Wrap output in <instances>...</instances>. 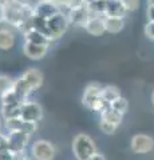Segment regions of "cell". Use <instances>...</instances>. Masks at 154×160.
<instances>
[{
    "instance_id": "11",
    "label": "cell",
    "mask_w": 154,
    "mask_h": 160,
    "mask_svg": "<svg viewBox=\"0 0 154 160\" xmlns=\"http://www.w3.org/2000/svg\"><path fill=\"white\" fill-rule=\"evenodd\" d=\"M61 12V7L54 2V0H48V2H39L35 4L34 8V16H39L42 19H48Z\"/></svg>"
},
{
    "instance_id": "17",
    "label": "cell",
    "mask_w": 154,
    "mask_h": 160,
    "mask_svg": "<svg viewBox=\"0 0 154 160\" xmlns=\"http://www.w3.org/2000/svg\"><path fill=\"white\" fill-rule=\"evenodd\" d=\"M105 23H106V32L109 33H118L125 27L123 18H118V16H106Z\"/></svg>"
},
{
    "instance_id": "2",
    "label": "cell",
    "mask_w": 154,
    "mask_h": 160,
    "mask_svg": "<svg viewBox=\"0 0 154 160\" xmlns=\"http://www.w3.org/2000/svg\"><path fill=\"white\" fill-rule=\"evenodd\" d=\"M102 86L98 83H91L84 88L83 96H82V103L87 109L94 112H102L109 104L105 99L102 98Z\"/></svg>"
},
{
    "instance_id": "15",
    "label": "cell",
    "mask_w": 154,
    "mask_h": 160,
    "mask_svg": "<svg viewBox=\"0 0 154 160\" xmlns=\"http://www.w3.org/2000/svg\"><path fill=\"white\" fill-rule=\"evenodd\" d=\"M24 40L29 43H35V44H43V46H50L51 44V40L44 33H42L40 31H38L35 28L29 29L28 32L24 33Z\"/></svg>"
},
{
    "instance_id": "21",
    "label": "cell",
    "mask_w": 154,
    "mask_h": 160,
    "mask_svg": "<svg viewBox=\"0 0 154 160\" xmlns=\"http://www.w3.org/2000/svg\"><path fill=\"white\" fill-rule=\"evenodd\" d=\"M13 87H15V80H12L7 75H0V96L13 89Z\"/></svg>"
},
{
    "instance_id": "23",
    "label": "cell",
    "mask_w": 154,
    "mask_h": 160,
    "mask_svg": "<svg viewBox=\"0 0 154 160\" xmlns=\"http://www.w3.org/2000/svg\"><path fill=\"white\" fill-rule=\"evenodd\" d=\"M2 99V104H13V103H23V100L19 98V95L16 93L15 89H11L7 93H4L0 96Z\"/></svg>"
},
{
    "instance_id": "5",
    "label": "cell",
    "mask_w": 154,
    "mask_h": 160,
    "mask_svg": "<svg viewBox=\"0 0 154 160\" xmlns=\"http://www.w3.org/2000/svg\"><path fill=\"white\" fill-rule=\"evenodd\" d=\"M56 149L54 144L48 140L39 139L35 140L31 146V156L34 160H54Z\"/></svg>"
},
{
    "instance_id": "35",
    "label": "cell",
    "mask_w": 154,
    "mask_h": 160,
    "mask_svg": "<svg viewBox=\"0 0 154 160\" xmlns=\"http://www.w3.org/2000/svg\"><path fill=\"white\" fill-rule=\"evenodd\" d=\"M2 127H3V124H2V120H0V132H2Z\"/></svg>"
},
{
    "instance_id": "1",
    "label": "cell",
    "mask_w": 154,
    "mask_h": 160,
    "mask_svg": "<svg viewBox=\"0 0 154 160\" xmlns=\"http://www.w3.org/2000/svg\"><path fill=\"white\" fill-rule=\"evenodd\" d=\"M43 84V75L36 68H29L24 72L18 80H15L13 89L16 91L23 102L28 100V96L34 91H36Z\"/></svg>"
},
{
    "instance_id": "32",
    "label": "cell",
    "mask_w": 154,
    "mask_h": 160,
    "mask_svg": "<svg viewBox=\"0 0 154 160\" xmlns=\"http://www.w3.org/2000/svg\"><path fill=\"white\" fill-rule=\"evenodd\" d=\"M147 4L149 7H154V0H147Z\"/></svg>"
},
{
    "instance_id": "3",
    "label": "cell",
    "mask_w": 154,
    "mask_h": 160,
    "mask_svg": "<svg viewBox=\"0 0 154 160\" xmlns=\"http://www.w3.org/2000/svg\"><path fill=\"white\" fill-rule=\"evenodd\" d=\"M72 152L77 160H88L97 151L95 142L86 133H78L72 140Z\"/></svg>"
},
{
    "instance_id": "31",
    "label": "cell",
    "mask_w": 154,
    "mask_h": 160,
    "mask_svg": "<svg viewBox=\"0 0 154 160\" xmlns=\"http://www.w3.org/2000/svg\"><path fill=\"white\" fill-rule=\"evenodd\" d=\"M4 15H6V8L0 4V23H4Z\"/></svg>"
},
{
    "instance_id": "25",
    "label": "cell",
    "mask_w": 154,
    "mask_h": 160,
    "mask_svg": "<svg viewBox=\"0 0 154 160\" xmlns=\"http://www.w3.org/2000/svg\"><path fill=\"white\" fill-rule=\"evenodd\" d=\"M121 3L123 4V7H125L129 12L135 11L138 6H140V0H121Z\"/></svg>"
},
{
    "instance_id": "20",
    "label": "cell",
    "mask_w": 154,
    "mask_h": 160,
    "mask_svg": "<svg viewBox=\"0 0 154 160\" xmlns=\"http://www.w3.org/2000/svg\"><path fill=\"white\" fill-rule=\"evenodd\" d=\"M119 96H122L121 91H119V88H117L115 86H106L102 88V98L105 99L109 104L114 102L115 99H118Z\"/></svg>"
},
{
    "instance_id": "26",
    "label": "cell",
    "mask_w": 154,
    "mask_h": 160,
    "mask_svg": "<svg viewBox=\"0 0 154 160\" xmlns=\"http://www.w3.org/2000/svg\"><path fill=\"white\" fill-rule=\"evenodd\" d=\"M9 149V142H8V133L0 132V152H4Z\"/></svg>"
},
{
    "instance_id": "8",
    "label": "cell",
    "mask_w": 154,
    "mask_h": 160,
    "mask_svg": "<svg viewBox=\"0 0 154 160\" xmlns=\"http://www.w3.org/2000/svg\"><path fill=\"white\" fill-rule=\"evenodd\" d=\"M20 118L31 123H39L43 119V108L39 103L26 100L22 104V112Z\"/></svg>"
},
{
    "instance_id": "24",
    "label": "cell",
    "mask_w": 154,
    "mask_h": 160,
    "mask_svg": "<svg viewBox=\"0 0 154 160\" xmlns=\"http://www.w3.org/2000/svg\"><path fill=\"white\" fill-rule=\"evenodd\" d=\"M118 127L119 126H117V124H114V123L107 122V120H103V119L99 120V129H101L103 133H106V135H113L114 132L117 131Z\"/></svg>"
},
{
    "instance_id": "34",
    "label": "cell",
    "mask_w": 154,
    "mask_h": 160,
    "mask_svg": "<svg viewBox=\"0 0 154 160\" xmlns=\"http://www.w3.org/2000/svg\"><path fill=\"white\" fill-rule=\"evenodd\" d=\"M36 3H39V2H48V0H35Z\"/></svg>"
},
{
    "instance_id": "29",
    "label": "cell",
    "mask_w": 154,
    "mask_h": 160,
    "mask_svg": "<svg viewBox=\"0 0 154 160\" xmlns=\"http://www.w3.org/2000/svg\"><path fill=\"white\" fill-rule=\"evenodd\" d=\"M16 0H0V4L6 8V7H8V6H11V4H13Z\"/></svg>"
},
{
    "instance_id": "6",
    "label": "cell",
    "mask_w": 154,
    "mask_h": 160,
    "mask_svg": "<svg viewBox=\"0 0 154 160\" xmlns=\"http://www.w3.org/2000/svg\"><path fill=\"white\" fill-rule=\"evenodd\" d=\"M130 148L134 153H138V155L149 153L154 149V140L149 135L137 133L130 140Z\"/></svg>"
},
{
    "instance_id": "13",
    "label": "cell",
    "mask_w": 154,
    "mask_h": 160,
    "mask_svg": "<svg viewBox=\"0 0 154 160\" xmlns=\"http://www.w3.org/2000/svg\"><path fill=\"white\" fill-rule=\"evenodd\" d=\"M47 51H48V46L24 42L23 52H24V55H26L28 59H31V60H40L42 58L46 56Z\"/></svg>"
},
{
    "instance_id": "28",
    "label": "cell",
    "mask_w": 154,
    "mask_h": 160,
    "mask_svg": "<svg viewBox=\"0 0 154 160\" xmlns=\"http://www.w3.org/2000/svg\"><path fill=\"white\" fill-rule=\"evenodd\" d=\"M88 160H106V158L103 156L102 153H99V152H95V153H94L93 156H91L90 159H88Z\"/></svg>"
},
{
    "instance_id": "14",
    "label": "cell",
    "mask_w": 154,
    "mask_h": 160,
    "mask_svg": "<svg viewBox=\"0 0 154 160\" xmlns=\"http://www.w3.org/2000/svg\"><path fill=\"white\" fill-rule=\"evenodd\" d=\"M127 13H129V11L123 7L121 0H106L105 16H118V18L125 19Z\"/></svg>"
},
{
    "instance_id": "9",
    "label": "cell",
    "mask_w": 154,
    "mask_h": 160,
    "mask_svg": "<svg viewBox=\"0 0 154 160\" xmlns=\"http://www.w3.org/2000/svg\"><path fill=\"white\" fill-rule=\"evenodd\" d=\"M105 18L106 16H103V15L90 12V18H88L86 24L83 26V28L86 29L87 33L93 35V36H102V35L106 32Z\"/></svg>"
},
{
    "instance_id": "36",
    "label": "cell",
    "mask_w": 154,
    "mask_h": 160,
    "mask_svg": "<svg viewBox=\"0 0 154 160\" xmlns=\"http://www.w3.org/2000/svg\"><path fill=\"white\" fill-rule=\"evenodd\" d=\"M20 160H31V159H28V158H23V159H20Z\"/></svg>"
},
{
    "instance_id": "33",
    "label": "cell",
    "mask_w": 154,
    "mask_h": 160,
    "mask_svg": "<svg viewBox=\"0 0 154 160\" xmlns=\"http://www.w3.org/2000/svg\"><path fill=\"white\" fill-rule=\"evenodd\" d=\"M151 102H153V106H154V91H153V93H151Z\"/></svg>"
},
{
    "instance_id": "19",
    "label": "cell",
    "mask_w": 154,
    "mask_h": 160,
    "mask_svg": "<svg viewBox=\"0 0 154 160\" xmlns=\"http://www.w3.org/2000/svg\"><path fill=\"white\" fill-rule=\"evenodd\" d=\"M101 119L107 120V122L114 123V124H117V126H119V124L122 123L123 115H122L121 112L115 111L114 108H111L110 106H109V107H106V108L101 112Z\"/></svg>"
},
{
    "instance_id": "4",
    "label": "cell",
    "mask_w": 154,
    "mask_h": 160,
    "mask_svg": "<svg viewBox=\"0 0 154 160\" xmlns=\"http://www.w3.org/2000/svg\"><path fill=\"white\" fill-rule=\"evenodd\" d=\"M70 22L63 12H58L54 16L46 19V36L51 40H58L67 31Z\"/></svg>"
},
{
    "instance_id": "22",
    "label": "cell",
    "mask_w": 154,
    "mask_h": 160,
    "mask_svg": "<svg viewBox=\"0 0 154 160\" xmlns=\"http://www.w3.org/2000/svg\"><path fill=\"white\" fill-rule=\"evenodd\" d=\"M110 107L114 108L115 111L121 112L122 115H125L127 112V109H129V102L123 96H119L118 99H115L114 102L110 103Z\"/></svg>"
},
{
    "instance_id": "18",
    "label": "cell",
    "mask_w": 154,
    "mask_h": 160,
    "mask_svg": "<svg viewBox=\"0 0 154 160\" xmlns=\"http://www.w3.org/2000/svg\"><path fill=\"white\" fill-rule=\"evenodd\" d=\"M22 104L23 103H13V104H2V116L4 120L7 119H12V118H18L20 116L22 112Z\"/></svg>"
},
{
    "instance_id": "7",
    "label": "cell",
    "mask_w": 154,
    "mask_h": 160,
    "mask_svg": "<svg viewBox=\"0 0 154 160\" xmlns=\"http://www.w3.org/2000/svg\"><path fill=\"white\" fill-rule=\"evenodd\" d=\"M4 127H6L7 132H19V131H24L29 135H34L35 131L38 129V123H31L27 120L22 119L20 116L18 118H12V119H7L4 120Z\"/></svg>"
},
{
    "instance_id": "30",
    "label": "cell",
    "mask_w": 154,
    "mask_h": 160,
    "mask_svg": "<svg viewBox=\"0 0 154 160\" xmlns=\"http://www.w3.org/2000/svg\"><path fill=\"white\" fill-rule=\"evenodd\" d=\"M147 18H149V20H154V7L147 8Z\"/></svg>"
},
{
    "instance_id": "16",
    "label": "cell",
    "mask_w": 154,
    "mask_h": 160,
    "mask_svg": "<svg viewBox=\"0 0 154 160\" xmlns=\"http://www.w3.org/2000/svg\"><path fill=\"white\" fill-rule=\"evenodd\" d=\"M15 35L12 31L7 28H0V49L2 51H9L15 46Z\"/></svg>"
},
{
    "instance_id": "10",
    "label": "cell",
    "mask_w": 154,
    "mask_h": 160,
    "mask_svg": "<svg viewBox=\"0 0 154 160\" xmlns=\"http://www.w3.org/2000/svg\"><path fill=\"white\" fill-rule=\"evenodd\" d=\"M32 135H29L24 131L19 132H8V142H9V151L12 152H23L26 151L28 142Z\"/></svg>"
},
{
    "instance_id": "27",
    "label": "cell",
    "mask_w": 154,
    "mask_h": 160,
    "mask_svg": "<svg viewBox=\"0 0 154 160\" xmlns=\"http://www.w3.org/2000/svg\"><path fill=\"white\" fill-rule=\"evenodd\" d=\"M145 35L149 38L154 40V20H149L147 24L145 26Z\"/></svg>"
},
{
    "instance_id": "12",
    "label": "cell",
    "mask_w": 154,
    "mask_h": 160,
    "mask_svg": "<svg viewBox=\"0 0 154 160\" xmlns=\"http://www.w3.org/2000/svg\"><path fill=\"white\" fill-rule=\"evenodd\" d=\"M67 18H68L70 24H75V26L83 27L88 20V18H90V9H88L87 4H83V6H79L77 8L70 9Z\"/></svg>"
}]
</instances>
